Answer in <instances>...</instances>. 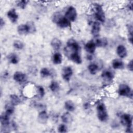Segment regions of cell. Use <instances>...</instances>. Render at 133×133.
<instances>
[{
	"label": "cell",
	"instance_id": "obj_1",
	"mask_svg": "<svg viewBox=\"0 0 133 133\" xmlns=\"http://www.w3.org/2000/svg\"><path fill=\"white\" fill-rule=\"evenodd\" d=\"M97 111L98 119L101 122H105L108 118V114L104 104L99 103L97 107Z\"/></svg>",
	"mask_w": 133,
	"mask_h": 133
},
{
	"label": "cell",
	"instance_id": "obj_2",
	"mask_svg": "<svg viewBox=\"0 0 133 133\" xmlns=\"http://www.w3.org/2000/svg\"><path fill=\"white\" fill-rule=\"evenodd\" d=\"M121 122L124 125L127 126L126 132H132V116L128 114H124L121 115Z\"/></svg>",
	"mask_w": 133,
	"mask_h": 133
},
{
	"label": "cell",
	"instance_id": "obj_3",
	"mask_svg": "<svg viewBox=\"0 0 133 133\" xmlns=\"http://www.w3.org/2000/svg\"><path fill=\"white\" fill-rule=\"evenodd\" d=\"M94 9L95 11V17L96 19L101 22H103L105 21V15L101 5L95 4L94 5Z\"/></svg>",
	"mask_w": 133,
	"mask_h": 133
},
{
	"label": "cell",
	"instance_id": "obj_4",
	"mask_svg": "<svg viewBox=\"0 0 133 133\" xmlns=\"http://www.w3.org/2000/svg\"><path fill=\"white\" fill-rule=\"evenodd\" d=\"M118 94L122 96H127L130 98L132 97V92L130 87L125 84H121L119 86Z\"/></svg>",
	"mask_w": 133,
	"mask_h": 133
},
{
	"label": "cell",
	"instance_id": "obj_5",
	"mask_svg": "<svg viewBox=\"0 0 133 133\" xmlns=\"http://www.w3.org/2000/svg\"><path fill=\"white\" fill-rule=\"evenodd\" d=\"M77 17V13L76 9L73 6H70L67 9L65 14V17L70 21H74L75 20Z\"/></svg>",
	"mask_w": 133,
	"mask_h": 133
},
{
	"label": "cell",
	"instance_id": "obj_6",
	"mask_svg": "<svg viewBox=\"0 0 133 133\" xmlns=\"http://www.w3.org/2000/svg\"><path fill=\"white\" fill-rule=\"evenodd\" d=\"M67 47L71 49L74 52H78L80 50V46L73 39H70L67 42Z\"/></svg>",
	"mask_w": 133,
	"mask_h": 133
},
{
	"label": "cell",
	"instance_id": "obj_7",
	"mask_svg": "<svg viewBox=\"0 0 133 133\" xmlns=\"http://www.w3.org/2000/svg\"><path fill=\"white\" fill-rule=\"evenodd\" d=\"M73 74V71L71 67L66 66L62 70V77L64 81L68 82L70 81V77Z\"/></svg>",
	"mask_w": 133,
	"mask_h": 133
},
{
	"label": "cell",
	"instance_id": "obj_8",
	"mask_svg": "<svg viewBox=\"0 0 133 133\" xmlns=\"http://www.w3.org/2000/svg\"><path fill=\"white\" fill-rule=\"evenodd\" d=\"M114 73L109 70H106L102 73V77L105 81L110 82L112 81L114 78Z\"/></svg>",
	"mask_w": 133,
	"mask_h": 133
},
{
	"label": "cell",
	"instance_id": "obj_9",
	"mask_svg": "<svg viewBox=\"0 0 133 133\" xmlns=\"http://www.w3.org/2000/svg\"><path fill=\"white\" fill-rule=\"evenodd\" d=\"M26 79V75L21 72H16L14 74V79L17 82L22 83Z\"/></svg>",
	"mask_w": 133,
	"mask_h": 133
},
{
	"label": "cell",
	"instance_id": "obj_10",
	"mask_svg": "<svg viewBox=\"0 0 133 133\" xmlns=\"http://www.w3.org/2000/svg\"><path fill=\"white\" fill-rule=\"evenodd\" d=\"M8 18L10 19L11 22L16 23L17 21L18 16L15 9H11L9 10L7 14Z\"/></svg>",
	"mask_w": 133,
	"mask_h": 133
},
{
	"label": "cell",
	"instance_id": "obj_11",
	"mask_svg": "<svg viewBox=\"0 0 133 133\" xmlns=\"http://www.w3.org/2000/svg\"><path fill=\"white\" fill-rule=\"evenodd\" d=\"M116 52L118 56L121 58L126 57L127 54L126 47L123 45H119L117 46L116 49Z\"/></svg>",
	"mask_w": 133,
	"mask_h": 133
},
{
	"label": "cell",
	"instance_id": "obj_12",
	"mask_svg": "<svg viewBox=\"0 0 133 133\" xmlns=\"http://www.w3.org/2000/svg\"><path fill=\"white\" fill-rule=\"evenodd\" d=\"M10 115L6 112L3 113L1 116V123L2 126L4 127H7L9 124V117Z\"/></svg>",
	"mask_w": 133,
	"mask_h": 133
},
{
	"label": "cell",
	"instance_id": "obj_13",
	"mask_svg": "<svg viewBox=\"0 0 133 133\" xmlns=\"http://www.w3.org/2000/svg\"><path fill=\"white\" fill-rule=\"evenodd\" d=\"M17 31L19 34L21 35H25L30 33L29 27L27 23L21 24L19 25L17 28Z\"/></svg>",
	"mask_w": 133,
	"mask_h": 133
},
{
	"label": "cell",
	"instance_id": "obj_14",
	"mask_svg": "<svg viewBox=\"0 0 133 133\" xmlns=\"http://www.w3.org/2000/svg\"><path fill=\"white\" fill-rule=\"evenodd\" d=\"M48 116L45 111H42L38 114L37 119L41 124H45L48 120Z\"/></svg>",
	"mask_w": 133,
	"mask_h": 133
},
{
	"label": "cell",
	"instance_id": "obj_15",
	"mask_svg": "<svg viewBox=\"0 0 133 133\" xmlns=\"http://www.w3.org/2000/svg\"><path fill=\"white\" fill-rule=\"evenodd\" d=\"M96 46L95 45V43L92 41H90L88 42L85 45V50L90 54L94 53L96 49Z\"/></svg>",
	"mask_w": 133,
	"mask_h": 133
},
{
	"label": "cell",
	"instance_id": "obj_16",
	"mask_svg": "<svg viewBox=\"0 0 133 133\" xmlns=\"http://www.w3.org/2000/svg\"><path fill=\"white\" fill-rule=\"evenodd\" d=\"M57 24L60 28H65L69 25L70 23L69 21L65 17H61L57 22Z\"/></svg>",
	"mask_w": 133,
	"mask_h": 133
},
{
	"label": "cell",
	"instance_id": "obj_17",
	"mask_svg": "<svg viewBox=\"0 0 133 133\" xmlns=\"http://www.w3.org/2000/svg\"><path fill=\"white\" fill-rule=\"evenodd\" d=\"M100 31V25L98 22H95L92 26L91 34L94 36H97L99 35Z\"/></svg>",
	"mask_w": 133,
	"mask_h": 133
},
{
	"label": "cell",
	"instance_id": "obj_18",
	"mask_svg": "<svg viewBox=\"0 0 133 133\" xmlns=\"http://www.w3.org/2000/svg\"><path fill=\"white\" fill-rule=\"evenodd\" d=\"M70 59L74 63L80 64L82 63V59L78 52H74L70 55Z\"/></svg>",
	"mask_w": 133,
	"mask_h": 133
},
{
	"label": "cell",
	"instance_id": "obj_19",
	"mask_svg": "<svg viewBox=\"0 0 133 133\" xmlns=\"http://www.w3.org/2000/svg\"><path fill=\"white\" fill-rule=\"evenodd\" d=\"M51 45L54 49L57 50L60 48L62 45V43H61V41L58 38H55L52 39V40L51 41Z\"/></svg>",
	"mask_w": 133,
	"mask_h": 133
},
{
	"label": "cell",
	"instance_id": "obj_20",
	"mask_svg": "<svg viewBox=\"0 0 133 133\" xmlns=\"http://www.w3.org/2000/svg\"><path fill=\"white\" fill-rule=\"evenodd\" d=\"M112 66L114 69H122L124 68V63L119 60L115 59L112 61Z\"/></svg>",
	"mask_w": 133,
	"mask_h": 133
},
{
	"label": "cell",
	"instance_id": "obj_21",
	"mask_svg": "<svg viewBox=\"0 0 133 133\" xmlns=\"http://www.w3.org/2000/svg\"><path fill=\"white\" fill-rule=\"evenodd\" d=\"M62 60V57L61 55L59 52L55 53L52 57V61L54 63L58 64H60Z\"/></svg>",
	"mask_w": 133,
	"mask_h": 133
},
{
	"label": "cell",
	"instance_id": "obj_22",
	"mask_svg": "<svg viewBox=\"0 0 133 133\" xmlns=\"http://www.w3.org/2000/svg\"><path fill=\"white\" fill-rule=\"evenodd\" d=\"M8 59L9 61L12 64H17L19 61V59L17 55L14 53L10 54L8 56Z\"/></svg>",
	"mask_w": 133,
	"mask_h": 133
},
{
	"label": "cell",
	"instance_id": "obj_23",
	"mask_svg": "<svg viewBox=\"0 0 133 133\" xmlns=\"http://www.w3.org/2000/svg\"><path fill=\"white\" fill-rule=\"evenodd\" d=\"M64 107L66 110L68 111L72 112L75 109V105L73 102L71 100H68L65 102Z\"/></svg>",
	"mask_w": 133,
	"mask_h": 133
},
{
	"label": "cell",
	"instance_id": "obj_24",
	"mask_svg": "<svg viewBox=\"0 0 133 133\" xmlns=\"http://www.w3.org/2000/svg\"><path fill=\"white\" fill-rule=\"evenodd\" d=\"M95 45L96 46L98 47H104L107 44L108 42L105 38H98L96 40V42H95Z\"/></svg>",
	"mask_w": 133,
	"mask_h": 133
},
{
	"label": "cell",
	"instance_id": "obj_25",
	"mask_svg": "<svg viewBox=\"0 0 133 133\" xmlns=\"http://www.w3.org/2000/svg\"><path fill=\"white\" fill-rule=\"evenodd\" d=\"M61 119L64 123H69L72 121V117L70 113H65L61 116Z\"/></svg>",
	"mask_w": 133,
	"mask_h": 133
},
{
	"label": "cell",
	"instance_id": "obj_26",
	"mask_svg": "<svg viewBox=\"0 0 133 133\" xmlns=\"http://www.w3.org/2000/svg\"><path fill=\"white\" fill-rule=\"evenodd\" d=\"M10 98L11 100V103H12L14 105H18L21 102L20 98L16 95H10Z\"/></svg>",
	"mask_w": 133,
	"mask_h": 133
},
{
	"label": "cell",
	"instance_id": "obj_27",
	"mask_svg": "<svg viewBox=\"0 0 133 133\" xmlns=\"http://www.w3.org/2000/svg\"><path fill=\"white\" fill-rule=\"evenodd\" d=\"M88 70L92 74H95L98 70V66L95 63H91L88 65Z\"/></svg>",
	"mask_w": 133,
	"mask_h": 133
},
{
	"label": "cell",
	"instance_id": "obj_28",
	"mask_svg": "<svg viewBox=\"0 0 133 133\" xmlns=\"http://www.w3.org/2000/svg\"><path fill=\"white\" fill-rule=\"evenodd\" d=\"M12 103H7L5 105V112L11 115L14 112V107Z\"/></svg>",
	"mask_w": 133,
	"mask_h": 133
},
{
	"label": "cell",
	"instance_id": "obj_29",
	"mask_svg": "<svg viewBox=\"0 0 133 133\" xmlns=\"http://www.w3.org/2000/svg\"><path fill=\"white\" fill-rule=\"evenodd\" d=\"M49 88L50 90L53 92L57 91L59 89V85L58 83L56 82L53 81L51 83V84L49 85Z\"/></svg>",
	"mask_w": 133,
	"mask_h": 133
},
{
	"label": "cell",
	"instance_id": "obj_30",
	"mask_svg": "<svg viewBox=\"0 0 133 133\" xmlns=\"http://www.w3.org/2000/svg\"><path fill=\"white\" fill-rule=\"evenodd\" d=\"M40 74L43 77H46L47 76H50L51 74V73H50V70H49L47 68H43L42 69H41V70L40 71Z\"/></svg>",
	"mask_w": 133,
	"mask_h": 133
},
{
	"label": "cell",
	"instance_id": "obj_31",
	"mask_svg": "<svg viewBox=\"0 0 133 133\" xmlns=\"http://www.w3.org/2000/svg\"><path fill=\"white\" fill-rule=\"evenodd\" d=\"M13 45L15 48H16V49H22L24 47L23 43L19 40L15 41L14 42Z\"/></svg>",
	"mask_w": 133,
	"mask_h": 133
},
{
	"label": "cell",
	"instance_id": "obj_32",
	"mask_svg": "<svg viewBox=\"0 0 133 133\" xmlns=\"http://www.w3.org/2000/svg\"><path fill=\"white\" fill-rule=\"evenodd\" d=\"M26 23L29 27L30 33H34L36 31V28H35V26L34 23L32 22H28Z\"/></svg>",
	"mask_w": 133,
	"mask_h": 133
},
{
	"label": "cell",
	"instance_id": "obj_33",
	"mask_svg": "<svg viewBox=\"0 0 133 133\" xmlns=\"http://www.w3.org/2000/svg\"><path fill=\"white\" fill-rule=\"evenodd\" d=\"M28 2H29L28 1H25V0L19 1L17 2V6L21 9H24L25 8Z\"/></svg>",
	"mask_w": 133,
	"mask_h": 133
},
{
	"label": "cell",
	"instance_id": "obj_34",
	"mask_svg": "<svg viewBox=\"0 0 133 133\" xmlns=\"http://www.w3.org/2000/svg\"><path fill=\"white\" fill-rule=\"evenodd\" d=\"M37 92H38V95L41 97H43L45 95V90H44V89L43 88V87L42 86H38L37 87Z\"/></svg>",
	"mask_w": 133,
	"mask_h": 133
},
{
	"label": "cell",
	"instance_id": "obj_35",
	"mask_svg": "<svg viewBox=\"0 0 133 133\" xmlns=\"http://www.w3.org/2000/svg\"><path fill=\"white\" fill-rule=\"evenodd\" d=\"M58 131L60 132H66L67 131V127L64 124H60L58 127Z\"/></svg>",
	"mask_w": 133,
	"mask_h": 133
},
{
	"label": "cell",
	"instance_id": "obj_36",
	"mask_svg": "<svg viewBox=\"0 0 133 133\" xmlns=\"http://www.w3.org/2000/svg\"><path fill=\"white\" fill-rule=\"evenodd\" d=\"M128 68L130 71H132V70H133V61L132 60L128 64Z\"/></svg>",
	"mask_w": 133,
	"mask_h": 133
},
{
	"label": "cell",
	"instance_id": "obj_37",
	"mask_svg": "<svg viewBox=\"0 0 133 133\" xmlns=\"http://www.w3.org/2000/svg\"><path fill=\"white\" fill-rule=\"evenodd\" d=\"M4 24H5V22H4V20L1 18V20H0V26H1V28H2V27L4 25Z\"/></svg>",
	"mask_w": 133,
	"mask_h": 133
}]
</instances>
